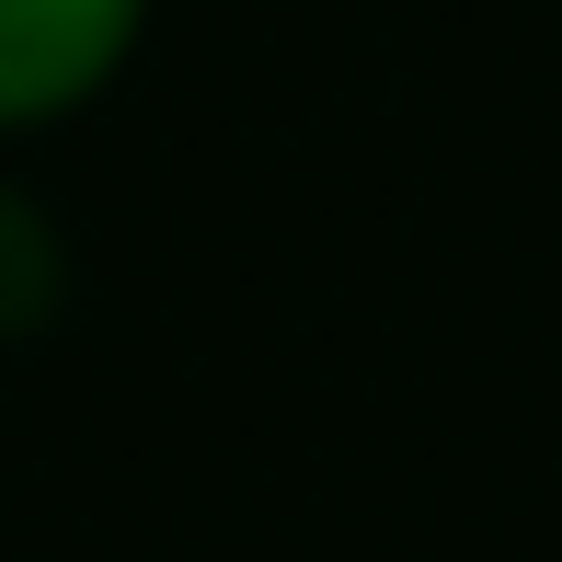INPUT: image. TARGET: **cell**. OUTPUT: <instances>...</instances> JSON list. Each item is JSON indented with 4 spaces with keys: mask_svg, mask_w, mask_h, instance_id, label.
Wrapping results in <instances>:
<instances>
[{
    "mask_svg": "<svg viewBox=\"0 0 562 562\" xmlns=\"http://www.w3.org/2000/svg\"><path fill=\"white\" fill-rule=\"evenodd\" d=\"M138 35L149 0H0V138L104 104Z\"/></svg>",
    "mask_w": 562,
    "mask_h": 562,
    "instance_id": "1",
    "label": "cell"
},
{
    "mask_svg": "<svg viewBox=\"0 0 562 562\" xmlns=\"http://www.w3.org/2000/svg\"><path fill=\"white\" fill-rule=\"evenodd\" d=\"M69 229L46 195H23V184H0V345H35V334H58V311H69Z\"/></svg>",
    "mask_w": 562,
    "mask_h": 562,
    "instance_id": "2",
    "label": "cell"
}]
</instances>
